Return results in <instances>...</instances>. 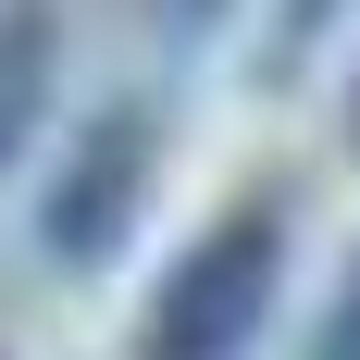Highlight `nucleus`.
Wrapping results in <instances>:
<instances>
[{"label":"nucleus","instance_id":"3","mask_svg":"<svg viewBox=\"0 0 360 360\" xmlns=\"http://www.w3.org/2000/svg\"><path fill=\"white\" fill-rule=\"evenodd\" d=\"M63 100V25H50V0H0V174L37 149Z\"/></svg>","mask_w":360,"mask_h":360},{"label":"nucleus","instance_id":"5","mask_svg":"<svg viewBox=\"0 0 360 360\" xmlns=\"http://www.w3.org/2000/svg\"><path fill=\"white\" fill-rule=\"evenodd\" d=\"M348 137H360V87H348Z\"/></svg>","mask_w":360,"mask_h":360},{"label":"nucleus","instance_id":"2","mask_svg":"<svg viewBox=\"0 0 360 360\" xmlns=\"http://www.w3.org/2000/svg\"><path fill=\"white\" fill-rule=\"evenodd\" d=\"M149 186H162V100H100L75 124L63 174L37 186V261H50V274H100V261L137 236Z\"/></svg>","mask_w":360,"mask_h":360},{"label":"nucleus","instance_id":"1","mask_svg":"<svg viewBox=\"0 0 360 360\" xmlns=\"http://www.w3.org/2000/svg\"><path fill=\"white\" fill-rule=\"evenodd\" d=\"M286 298V199H236L224 224H199L174 249V274L149 286L137 360H249L261 323Z\"/></svg>","mask_w":360,"mask_h":360},{"label":"nucleus","instance_id":"4","mask_svg":"<svg viewBox=\"0 0 360 360\" xmlns=\"http://www.w3.org/2000/svg\"><path fill=\"white\" fill-rule=\"evenodd\" d=\"M298 360H360V249H348V274H335V298H323V323H311Z\"/></svg>","mask_w":360,"mask_h":360}]
</instances>
